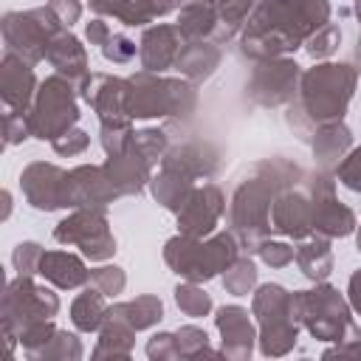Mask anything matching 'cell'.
<instances>
[{"label": "cell", "instance_id": "obj_11", "mask_svg": "<svg viewBox=\"0 0 361 361\" xmlns=\"http://www.w3.org/2000/svg\"><path fill=\"white\" fill-rule=\"evenodd\" d=\"M0 28H3L6 51L37 65L39 59H45L51 39L65 25L59 23V17L48 6H42V8H28V11H8L3 17Z\"/></svg>", "mask_w": 361, "mask_h": 361}, {"label": "cell", "instance_id": "obj_22", "mask_svg": "<svg viewBox=\"0 0 361 361\" xmlns=\"http://www.w3.org/2000/svg\"><path fill=\"white\" fill-rule=\"evenodd\" d=\"M214 324L220 330V338H223V355L226 358H234V361H243L254 353V341H257V330L248 319V310L240 307V305H223L214 316Z\"/></svg>", "mask_w": 361, "mask_h": 361}, {"label": "cell", "instance_id": "obj_17", "mask_svg": "<svg viewBox=\"0 0 361 361\" xmlns=\"http://www.w3.org/2000/svg\"><path fill=\"white\" fill-rule=\"evenodd\" d=\"M79 96L96 110L99 124H127V121H133V116L127 110V79H121V76L90 73L82 82Z\"/></svg>", "mask_w": 361, "mask_h": 361}, {"label": "cell", "instance_id": "obj_19", "mask_svg": "<svg viewBox=\"0 0 361 361\" xmlns=\"http://www.w3.org/2000/svg\"><path fill=\"white\" fill-rule=\"evenodd\" d=\"M183 45H186V37L172 23H155V25L144 28L141 42H138L141 68L152 71V73H164V71L175 68V59Z\"/></svg>", "mask_w": 361, "mask_h": 361}, {"label": "cell", "instance_id": "obj_40", "mask_svg": "<svg viewBox=\"0 0 361 361\" xmlns=\"http://www.w3.org/2000/svg\"><path fill=\"white\" fill-rule=\"evenodd\" d=\"M34 358H71V361H76V358H82V344H79V338L73 336V333H68V330H56L54 333V338L34 355Z\"/></svg>", "mask_w": 361, "mask_h": 361}, {"label": "cell", "instance_id": "obj_45", "mask_svg": "<svg viewBox=\"0 0 361 361\" xmlns=\"http://www.w3.org/2000/svg\"><path fill=\"white\" fill-rule=\"evenodd\" d=\"M259 259L271 268H285L293 262V248L288 243H279V240H262L259 248H257Z\"/></svg>", "mask_w": 361, "mask_h": 361}, {"label": "cell", "instance_id": "obj_15", "mask_svg": "<svg viewBox=\"0 0 361 361\" xmlns=\"http://www.w3.org/2000/svg\"><path fill=\"white\" fill-rule=\"evenodd\" d=\"M118 189L107 178L104 166L82 164L65 172L62 180V209H107L118 200Z\"/></svg>", "mask_w": 361, "mask_h": 361}, {"label": "cell", "instance_id": "obj_26", "mask_svg": "<svg viewBox=\"0 0 361 361\" xmlns=\"http://www.w3.org/2000/svg\"><path fill=\"white\" fill-rule=\"evenodd\" d=\"M135 333L138 330L118 313V307L110 305V310L99 327V344L93 350V358H130Z\"/></svg>", "mask_w": 361, "mask_h": 361}, {"label": "cell", "instance_id": "obj_28", "mask_svg": "<svg viewBox=\"0 0 361 361\" xmlns=\"http://www.w3.org/2000/svg\"><path fill=\"white\" fill-rule=\"evenodd\" d=\"M39 274L62 290H73V288H82L85 282H90V271L71 251H45L39 259Z\"/></svg>", "mask_w": 361, "mask_h": 361}, {"label": "cell", "instance_id": "obj_36", "mask_svg": "<svg viewBox=\"0 0 361 361\" xmlns=\"http://www.w3.org/2000/svg\"><path fill=\"white\" fill-rule=\"evenodd\" d=\"M90 8L99 17H116L121 25H130V28H138V25H147L149 23L141 14V8H138L135 0H90Z\"/></svg>", "mask_w": 361, "mask_h": 361}, {"label": "cell", "instance_id": "obj_18", "mask_svg": "<svg viewBox=\"0 0 361 361\" xmlns=\"http://www.w3.org/2000/svg\"><path fill=\"white\" fill-rule=\"evenodd\" d=\"M271 231L282 237H293V240L313 234V209H310L307 189L288 186L276 195L274 209H271Z\"/></svg>", "mask_w": 361, "mask_h": 361}, {"label": "cell", "instance_id": "obj_52", "mask_svg": "<svg viewBox=\"0 0 361 361\" xmlns=\"http://www.w3.org/2000/svg\"><path fill=\"white\" fill-rule=\"evenodd\" d=\"M336 355H353V358H361V338H353V341H341L330 350H324V358H336Z\"/></svg>", "mask_w": 361, "mask_h": 361}, {"label": "cell", "instance_id": "obj_33", "mask_svg": "<svg viewBox=\"0 0 361 361\" xmlns=\"http://www.w3.org/2000/svg\"><path fill=\"white\" fill-rule=\"evenodd\" d=\"M118 307V313L135 327V330H149L152 324H158L161 322V316H164V305H161V299L158 296H135V299H130V302H118L116 305Z\"/></svg>", "mask_w": 361, "mask_h": 361}, {"label": "cell", "instance_id": "obj_34", "mask_svg": "<svg viewBox=\"0 0 361 361\" xmlns=\"http://www.w3.org/2000/svg\"><path fill=\"white\" fill-rule=\"evenodd\" d=\"M254 6H257L254 0H226L223 6H217V11H220V23H217L214 42H217V45L228 42V39L248 23Z\"/></svg>", "mask_w": 361, "mask_h": 361}, {"label": "cell", "instance_id": "obj_13", "mask_svg": "<svg viewBox=\"0 0 361 361\" xmlns=\"http://www.w3.org/2000/svg\"><path fill=\"white\" fill-rule=\"evenodd\" d=\"M54 240L82 248V254L93 262H104L116 254V240L110 234L104 209H73V214L56 223Z\"/></svg>", "mask_w": 361, "mask_h": 361}, {"label": "cell", "instance_id": "obj_3", "mask_svg": "<svg viewBox=\"0 0 361 361\" xmlns=\"http://www.w3.org/2000/svg\"><path fill=\"white\" fill-rule=\"evenodd\" d=\"M355 85H358V68L347 62H322L316 68L302 71L296 104L316 130L319 124L344 118Z\"/></svg>", "mask_w": 361, "mask_h": 361}, {"label": "cell", "instance_id": "obj_6", "mask_svg": "<svg viewBox=\"0 0 361 361\" xmlns=\"http://www.w3.org/2000/svg\"><path fill=\"white\" fill-rule=\"evenodd\" d=\"M293 310L299 324L319 341H353L361 338V327L353 322L350 302L327 282H316L310 290H293Z\"/></svg>", "mask_w": 361, "mask_h": 361}, {"label": "cell", "instance_id": "obj_12", "mask_svg": "<svg viewBox=\"0 0 361 361\" xmlns=\"http://www.w3.org/2000/svg\"><path fill=\"white\" fill-rule=\"evenodd\" d=\"M299 82H302V68L290 56L257 59L245 93L259 107H288L299 96Z\"/></svg>", "mask_w": 361, "mask_h": 361}, {"label": "cell", "instance_id": "obj_24", "mask_svg": "<svg viewBox=\"0 0 361 361\" xmlns=\"http://www.w3.org/2000/svg\"><path fill=\"white\" fill-rule=\"evenodd\" d=\"M45 59L51 62V68H56L59 76H65L68 82H73L76 90H79L82 82L90 76V68H87V51H85V45H82L68 28H62V31L51 39Z\"/></svg>", "mask_w": 361, "mask_h": 361}, {"label": "cell", "instance_id": "obj_56", "mask_svg": "<svg viewBox=\"0 0 361 361\" xmlns=\"http://www.w3.org/2000/svg\"><path fill=\"white\" fill-rule=\"evenodd\" d=\"M206 3H212V6H223L226 0H206Z\"/></svg>", "mask_w": 361, "mask_h": 361}, {"label": "cell", "instance_id": "obj_43", "mask_svg": "<svg viewBox=\"0 0 361 361\" xmlns=\"http://www.w3.org/2000/svg\"><path fill=\"white\" fill-rule=\"evenodd\" d=\"M336 180L344 183L353 192H361V147L350 149L338 164H336Z\"/></svg>", "mask_w": 361, "mask_h": 361}, {"label": "cell", "instance_id": "obj_54", "mask_svg": "<svg viewBox=\"0 0 361 361\" xmlns=\"http://www.w3.org/2000/svg\"><path fill=\"white\" fill-rule=\"evenodd\" d=\"M355 17L361 25V0H355ZM355 56H358V68H361V31H358V45H355Z\"/></svg>", "mask_w": 361, "mask_h": 361}, {"label": "cell", "instance_id": "obj_48", "mask_svg": "<svg viewBox=\"0 0 361 361\" xmlns=\"http://www.w3.org/2000/svg\"><path fill=\"white\" fill-rule=\"evenodd\" d=\"M31 135V127H28V113H14V110H6V147H14L20 141H25Z\"/></svg>", "mask_w": 361, "mask_h": 361}, {"label": "cell", "instance_id": "obj_42", "mask_svg": "<svg viewBox=\"0 0 361 361\" xmlns=\"http://www.w3.org/2000/svg\"><path fill=\"white\" fill-rule=\"evenodd\" d=\"M90 285L99 288L104 296H116V293L124 290L127 276H124V271L118 265H102V268L90 271Z\"/></svg>", "mask_w": 361, "mask_h": 361}, {"label": "cell", "instance_id": "obj_50", "mask_svg": "<svg viewBox=\"0 0 361 361\" xmlns=\"http://www.w3.org/2000/svg\"><path fill=\"white\" fill-rule=\"evenodd\" d=\"M138 3V8H141V14L152 23L155 17H166L169 11H175L178 6H180V0H135Z\"/></svg>", "mask_w": 361, "mask_h": 361}, {"label": "cell", "instance_id": "obj_25", "mask_svg": "<svg viewBox=\"0 0 361 361\" xmlns=\"http://www.w3.org/2000/svg\"><path fill=\"white\" fill-rule=\"evenodd\" d=\"M220 56L223 54H220L217 42H212V39H186V45L180 48V54L175 59V71L183 79L200 85V82H206L217 71Z\"/></svg>", "mask_w": 361, "mask_h": 361}, {"label": "cell", "instance_id": "obj_2", "mask_svg": "<svg viewBox=\"0 0 361 361\" xmlns=\"http://www.w3.org/2000/svg\"><path fill=\"white\" fill-rule=\"evenodd\" d=\"M305 172L288 158H265L248 166L228 200V231L237 237L240 248L257 251L271 234V209L282 189L296 186Z\"/></svg>", "mask_w": 361, "mask_h": 361}, {"label": "cell", "instance_id": "obj_38", "mask_svg": "<svg viewBox=\"0 0 361 361\" xmlns=\"http://www.w3.org/2000/svg\"><path fill=\"white\" fill-rule=\"evenodd\" d=\"M175 336H178L180 358H203V355L217 358V355H220V353L209 350V336H206V330H200V327H195V324H186V327L175 330Z\"/></svg>", "mask_w": 361, "mask_h": 361}, {"label": "cell", "instance_id": "obj_9", "mask_svg": "<svg viewBox=\"0 0 361 361\" xmlns=\"http://www.w3.org/2000/svg\"><path fill=\"white\" fill-rule=\"evenodd\" d=\"M79 121V104H76V85L65 76L54 73L39 82L34 104L28 110V127L34 138L54 141L62 133H68Z\"/></svg>", "mask_w": 361, "mask_h": 361}, {"label": "cell", "instance_id": "obj_29", "mask_svg": "<svg viewBox=\"0 0 361 361\" xmlns=\"http://www.w3.org/2000/svg\"><path fill=\"white\" fill-rule=\"evenodd\" d=\"M293 259L299 265V271L310 279V282H324L333 271V248H330V237L322 234H310L302 237L293 248Z\"/></svg>", "mask_w": 361, "mask_h": 361}, {"label": "cell", "instance_id": "obj_35", "mask_svg": "<svg viewBox=\"0 0 361 361\" xmlns=\"http://www.w3.org/2000/svg\"><path fill=\"white\" fill-rule=\"evenodd\" d=\"M257 285V265L251 257H237L226 271H223V288L231 296H248Z\"/></svg>", "mask_w": 361, "mask_h": 361}, {"label": "cell", "instance_id": "obj_7", "mask_svg": "<svg viewBox=\"0 0 361 361\" xmlns=\"http://www.w3.org/2000/svg\"><path fill=\"white\" fill-rule=\"evenodd\" d=\"M166 149H169L166 133L158 127H144V130L133 133V138L127 141V147L121 152L107 155V161L102 166L121 197L141 195L144 183L152 180V166L161 164Z\"/></svg>", "mask_w": 361, "mask_h": 361}, {"label": "cell", "instance_id": "obj_49", "mask_svg": "<svg viewBox=\"0 0 361 361\" xmlns=\"http://www.w3.org/2000/svg\"><path fill=\"white\" fill-rule=\"evenodd\" d=\"M48 8L59 17V23L65 28H71L82 17V3L79 0H48Z\"/></svg>", "mask_w": 361, "mask_h": 361}, {"label": "cell", "instance_id": "obj_10", "mask_svg": "<svg viewBox=\"0 0 361 361\" xmlns=\"http://www.w3.org/2000/svg\"><path fill=\"white\" fill-rule=\"evenodd\" d=\"M59 310V299L54 290H48L45 285H37L31 276H14L6 290H3V305H0V316H3V333L8 338V350H14L17 333L34 322H45L54 319Z\"/></svg>", "mask_w": 361, "mask_h": 361}, {"label": "cell", "instance_id": "obj_16", "mask_svg": "<svg viewBox=\"0 0 361 361\" xmlns=\"http://www.w3.org/2000/svg\"><path fill=\"white\" fill-rule=\"evenodd\" d=\"M175 214H178V234L203 240L214 234L220 217L226 214V197L214 183H203L189 192V197Z\"/></svg>", "mask_w": 361, "mask_h": 361}, {"label": "cell", "instance_id": "obj_8", "mask_svg": "<svg viewBox=\"0 0 361 361\" xmlns=\"http://www.w3.org/2000/svg\"><path fill=\"white\" fill-rule=\"evenodd\" d=\"M251 313L257 316V324H259L257 341H259L262 355L279 358V355H288L296 347L302 324L296 319L290 290H285L276 282L259 285L254 290V299H251Z\"/></svg>", "mask_w": 361, "mask_h": 361}, {"label": "cell", "instance_id": "obj_1", "mask_svg": "<svg viewBox=\"0 0 361 361\" xmlns=\"http://www.w3.org/2000/svg\"><path fill=\"white\" fill-rule=\"evenodd\" d=\"M330 11L327 0H259L243 25L240 51L251 59L288 56L330 23Z\"/></svg>", "mask_w": 361, "mask_h": 361}, {"label": "cell", "instance_id": "obj_46", "mask_svg": "<svg viewBox=\"0 0 361 361\" xmlns=\"http://www.w3.org/2000/svg\"><path fill=\"white\" fill-rule=\"evenodd\" d=\"M87 144H90V135L85 130H76V127H71L68 133H62L59 138L51 141L56 155H79V152L87 149Z\"/></svg>", "mask_w": 361, "mask_h": 361}, {"label": "cell", "instance_id": "obj_39", "mask_svg": "<svg viewBox=\"0 0 361 361\" xmlns=\"http://www.w3.org/2000/svg\"><path fill=\"white\" fill-rule=\"evenodd\" d=\"M341 45V28L336 23H324L307 42H305V51L313 56V59H327L338 51Z\"/></svg>", "mask_w": 361, "mask_h": 361}, {"label": "cell", "instance_id": "obj_27", "mask_svg": "<svg viewBox=\"0 0 361 361\" xmlns=\"http://www.w3.org/2000/svg\"><path fill=\"white\" fill-rule=\"evenodd\" d=\"M310 149H313V158L322 164V166H336L350 149H353V133L344 121H327V124H319L313 133H310Z\"/></svg>", "mask_w": 361, "mask_h": 361}, {"label": "cell", "instance_id": "obj_51", "mask_svg": "<svg viewBox=\"0 0 361 361\" xmlns=\"http://www.w3.org/2000/svg\"><path fill=\"white\" fill-rule=\"evenodd\" d=\"M110 34H113V31H110V25L104 23V17H93V20L85 25V37H87L90 45H99V48H102Z\"/></svg>", "mask_w": 361, "mask_h": 361}, {"label": "cell", "instance_id": "obj_14", "mask_svg": "<svg viewBox=\"0 0 361 361\" xmlns=\"http://www.w3.org/2000/svg\"><path fill=\"white\" fill-rule=\"evenodd\" d=\"M310 209H313V234L322 237H347L355 231V214L336 197V180L327 172H316L307 180Z\"/></svg>", "mask_w": 361, "mask_h": 361}, {"label": "cell", "instance_id": "obj_53", "mask_svg": "<svg viewBox=\"0 0 361 361\" xmlns=\"http://www.w3.org/2000/svg\"><path fill=\"white\" fill-rule=\"evenodd\" d=\"M347 302H350V307L361 316V268L350 276V285H347Z\"/></svg>", "mask_w": 361, "mask_h": 361}, {"label": "cell", "instance_id": "obj_31", "mask_svg": "<svg viewBox=\"0 0 361 361\" xmlns=\"http://www.w3.org/2000/svg\"><path fill=\"white\" fill-rule=\"evenodd\" d=\"M149 189H152V197H155L164 209L178 212V209L183 206V200L189 197V192L195 189V180H192V178H186L183 172H175V169L161 166V169H158V175H152Z\"/></svg>", "mask_w": 361, "mask_h": 361}, {"label": "cell", "instance_id": "obj_41", "mask_svg": "<svg viewBox=\"0 0 361 361\" xmlns=\"http://www.w3.org/2000/svg\"><path fill=\"white\" fill-rule=\"evenodd\" d=\"M42 245L39 243H17L11 254V265L20 276H34L39 274V259H42Z\"/></svg>", "mask_w": 361, "mask_h": 361}, {"label": "cell", "instance_id": "obj_4", "mask_svg": "<svg viewBox=\"0 0 361 361\" xmlns=\"http://www.w3.org/2000/svg\"><path fill=\"white\" fill-rule=\"evenodd\" d=\"M240 257V243L231 231H214L203 240L175 234L164 245V262L186 282H209Z\"/></svg>", "mask_w": 361, "mask_h": 361}, {"label": "cell", "instance_id": "obj_20", "mask_svg": "<svg viewBox=\"0 0 361 361\" xmlns=\"http://www.w3.org/2000/svg\"><path fill=\"white\" fill-rule=\"evenodd\" d=\"M62 180L65 169L48 161H31L20 175V189L28 200V206L39 212L62 209Z\"/></svg>", "mask_w": 361, "mask_h": 361}, {"label": "cell", "instance_id": "obj_47", "mask_svg": "<svg viewBox=\"0 0 361 361\" xmlns=\"http://www.w3.org/2000/svg\"><path fill=\"white\" fill-rule=\"evenodd\" d=\"M147 355L152 361H166V358H180L178 350V336L175 333H155L147 341Z\"/></svg>", "mask_w": 361, "mask_h": 361}, {"label": "cell", "instance_id": "obj_37", "mask_svg": "<svg viewBox=\"0 0 361 361\" xmlns=\"http://www.w3.org/2000/svg\"><path fill=\"white\" fill-rule=\"evenodd\" d=\"M175 302H178V307H180L186 316H192V319H200V316H206V313L212 310V296L200 288V282L178 285V288H175Z\"/></svg>", "mask_w": 361, "mask_h": 361}, {"label": "cell", "instance_id": "obj_5", "mask_svg": "<svg viewBox=\"0 0 361 361\" xmlns=\"http://www.w3.org/2000/svg\"><path fill=\"white\" fill-rule=\"evenodd\" d=\"M197 107V87L189 79H172L152 71H138L127 79V110L133 118H186Z\"/></svg>", "mask_w": 361, "mask_h": 361}, {"label": "cell", "instance_id": "obj_55", "mask_svg": "<svg viewBox=\"0 0 361 361\" xmlns=\"http://www.w3.org/2000/svg\"><path fill=\"white\" fill-rule=\"evenodd\" d=\"M355 243H358V251H361V226H358V234H355Z\"/></svg>", "mask_w": 361, "mask_h": 361}, {"label": "cell", "instance_id": "obj_44", "mask_svg": "<svg viewBox=\"0 0 361 361\" xmlns=\"http://www.w3.org/2000/svg\"><path fill=\"white\" fill-rule=\"evenodd\" d=\"M135 42L130 39V37H124V34H110L107 37V42L102 45V54H104V59L107 62H113V65H127V62H133V56H135Z\"/></svg>", "mask_w": 361, "mask_h": 361}, {"label": "cell", "instance_id": "obj_30", "mask_svg": "<svg viewBox=\"0 0 361 361\" xmlns=\"http://www.w3.org/2000/svg\"><path fill=\"white\" fill-rule=\"evenodd\" d=\"M217 23H220L217 6H212L206 0H180L175 25L183 31L186 39H212L214 42Z\"/></svg>", "mask_w": 361, "mask_h": 361}, {"label": "cell", "instance_id": "obj_32", "mask_svg": "<svg viewBox=\"0 0 361 361\" xmlns=\"http://www.w3.org/2000/svg\"><path fill=\"white\" fill-rule=\"evenodd\" d=\"M107 302H104V293L99 288H85L73 302H71V322L76 330L82 333H93L102 327L104 316H107Z\"/></svg>", "mask_w": 361, "mask_h": 361}, {"label": "cell", "instance_id": "obj_21", "mask_svg": "<svg viewBox=\"0 0 361 361\" xmlns=\"http://www.w3.org/2000/svg\"><path fill=\"white\" fill-rule=\"evenodd\" d=\"M37 87H39V82L34 76L31 62H25L23 56L6 51V56L0 62V96H3L6 110L28 113L31 104H34Z\"/></svg>", "mask_w": 361, "mask_h": 361}, {"label": "cell", "instance_id": "obj_23", "mask_svg": "<svg viewBox=\"0 0 361 361\" xmlns=\"http://www.w3.org/2000/svg\"><path fill=\"white\" fill-rule=\"evenodd\" d=\"M161 166L183 172L192 180L212 178L220 166V152L206 141H183V144H175L166 149V155L161 158Z\"/></svg>", "mask_w": 361, "mask_h": 361}]
</instances>
